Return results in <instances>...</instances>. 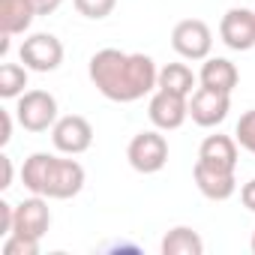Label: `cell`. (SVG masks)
I'll return each instance as SVG.
<instances>
[{"label":"cell","mask_w":255,"mask_h":255,"mask_svg":"<svg viewBox=\"0 0 255 255\" xmlns=\"http://www.w3.org/2000/svg\"><path fill=\"white\" fill-rule=\"evenodd\" d=\"M240 201H243V207H246V210H252V213H255V177H252V180H246V183L240 186Z\"/></svg>","instance_id":"obj_24"},{"label":"cell","mask_w":255,"mask_h":255,"mask_svg":"<svg viewBox=\"0 0 255 255\" xmlns=\"http://www.w3.org/2000/svg\"><path fill=\"white\" fill-rule=\"evenodd\" d=\"M249 246H252V252H255V231H252V243H249Z\"/></svg>","instance_id":"obj_27"},{"label":"cell","mask_w":255,"mask_h":255,"mask_svg":"<svg viewBox=\"0 0 255 255\" xmlns=\"http://www.w3.org/2000/svg\"><path fill=\"white\" fill-rule=\"evenodd\" d=\"M231 111V96L228 93H219V90H207V87H198L192 96H189V117L192 123L204 126H219Z\"/></svg>","instance_id":"obj_10"},{"label":"cell","mask_w":255,"mask_h":255,"mask_svg":"<svg viewBox=\"0 0 255 255\" xmlns=\"http://www.w3.org/2000/svg\"><path fill=\"white\" fill-rule=\"evenodd\" d=\"M36 18V6L30 0H0V33L15 36L24 33Z\"/></svg>","instance_id":"obj_15"},{"label":"cell","mask_w":255,"mask_h":255,"mask_svg":"<svg viewBox=\"0 0 255 255\" xmlns=\"http://www.w3.org/2000/svg\"><path fill=\"white\" fill-rule=\"evenodd\" d=\"M9 138H12V111H0V144H9Z\"/></svg>","instance_id":"obj_23"},{"label":"cell","mask_w":255,"mask_h":255,"mask_svg":"<svg viewBox=\"0 0 255 255\" xmlns=\"http://www.w3.org/2000/svg\"><path fill=\"white\" fill-rule=\"evenodd\" d=\"M51 141L60 153L66 156H78L84 150H90L93 144V126L87 117L81 114H66V117H57V123L51 126Z\"/></svg>","instance_id":"obj_7"},{"label":"cell","mask_w":255,"mask_h":255,"mask_svg":"<svg viewBox=\"0 0 255 255\" xmlns=\"http://www.w3.org/2000/svg\"><path fill=\"white\" fill-rule=\"evenodd\" d=\"M198 162L222 168V171H234L237 168V138L231 135H207L198 147Z\"/></svg>","instance_id":"obj_14"},{"label":"cell","mask_w":255,"mask_h":255,"mask_svg":"<svg viewBox=\"0 0 255 255\" xmlns=\"http://www.w3.org/2000/svg\"><path fill=\"white\" fill-rule=\"evenodd\" d=\"M87 75L105 99L138 102L150 90H156L159 69L150 54H126L120 48H102L90 57Z\"/></svg>","instance_id":"obj_1"},{"label":"cell","mask_w":255,"mask_h":255,"mask_svg":"<svg viewBox=\"0 0 255 255\" xmlns=\"http://www.w3.org/2000/svg\"><path fill=\"white\" fill-rule=\"evenodd\" d=\"M192 177H195L198 192H201L204 198H210V201H228V198L237 192L234 171H222V168H213V165L195 162Z\"/></svg>","instance_id":"obj_12"},{"label":"cell","mask_w":255,"mask_h":255,"mask_svg":"<svg viewBox=\"0 0 255 255\" xmlns=\"http://www.w3.org/2000/svg\"><path fill=\"white\" fill-rule=\"evenodd\" d=\"M27 66L21 63H3L0 66V96L3 99H18L21 93H27Z\"/></svg>","instance_id":"obj_18"},{"label":"cell","mask_w":255,"mask_h":255,"mask_svg":"<svg viewBox=\"0 0 255 255\" xmlns=\"http://www.w3.org/2000/svg\"><path fill=\"white\" fill-rule=\"evenodd\" d=\"M0 252H3V255H39V240L12 231L9 237H3V243H0Z\"/></svg>","instance_id":"obj_20"},{"label":"cell","mask_w":255,"mask_h":255,"mask_svg":"<svg viewBox=\"0 0 255 255\" xmlns=\"http://www.w3.org/2000/svg\"><path fill=\"white\" fill-rule=\"evenodd\" d=\"M171 48L183 60H207L213 48V30L201 18H183L171 30Z\"/></svg>","instance_id":"obj_5"},{"label":"cell","mask_w":255,"mask_h":255,"mask_svg":"<svg viewBox=\"0 0 255 255\" xmlns=\"http://www.w3.org/2000/svg\"><path fill=\"white\" fill-rule=\"evenodd\" d=\"M219 36L231 51H249L255 48V12L234 6L219 21Z\"/></svg>","instance_id":"obj_9"},{"label":"cell","mask_w":255,"mask_h":255,"mask_svg":"<svg viewBox=\"0 0 255 255\" xmlns=\"http://www.w3.org/2000/svg\"><path fill=\"white\" fill-rule=\"evenodd\" d=\"M48 228H51V210H48L45 195H30L21 204H15V225H12L15 234L42 240Z\"/></svg>","instance_id":"obj_11"},{"label":"cell","mask_w":255,"mask_h":255,"mask_svg":"<svg viewBox=\"0 0 255 255\" xmlns=\"http://www.w3.org/2000/svg\"><path fill=\"white\" fill-rule=\"evenodd\" d=\"M147 117L162 132L180 129V126L186 123V117H189V96H180V93L156 87V93L150 96V105H147Z\"/></svg>","instance_id":"obj_8"},{"label":"cell","mask_w":255,"mask_h":255,"mask_svg":"<svg viewBox=\"0 0 255 255\" xmlns=\"http://www.w3.org/2000/svg\"><path fill=\"white\" fill-rule=\"evenodd\" d=\"M159 252H162V255H201V252H204V240H201V234H198L195 228L177 225V228H171V231L162 237Z\"/></svg>","instance_id":"obj_16"},{"label":"cell","mask_w":255,"mask_h":255,"mask_svg":"<svg viewBox=\"0 0 255 255\" xmlns=\"http://www.w3.org/2000/svg\"><path fill=\"white\" fill-rule=\"evenodd\" d=\"M72 3H75V9H78L84 18L99 21V18H108V15L114 12L117 0H72Z\"/></svg>","instance_id":"obj_21"},{"label":"cell","mask_w":255,"mask_h":255,"mask_svg":"<svg viewBox=\"0 0 255 255\" xmlns=\"http://www.w3.org/2000/svg\"><path fill=\"white\" fill-rule=\"evenodd\" d=\"M15 117L27 132H48L57 123V99L48 90H27L18 96Z\"/></svg>","instance_id":"obj_4"},{"label":"cell","mask_w":255,"mask_h":255,"mask_svg":"<svg viewBox=\"0 0 255 255\" xmlns=\"http://www.w3.org/2000/svg\"><path fill=\"white\" fill-rule=\"evenodd\" d=\"M234 138H237V144H240L246 153L255 156V108H249V111L240 114V120H237V126H234Z\"/></svg>","instance_id":"obj_19"},{"label":"cell","mask_w":255,"mask_h":255,"mask_svg":"<svg viewBox=\"0 0 255 255\" xmlns=\"http://www.w3.org/2000/svg\"><path fill=\"white\" fill-rule=\"evenodd\" d=\"M126 159H129V165L138 174H156V171H162L165 162H168V141H165L162 129L138 132L129 141V147H126Z\"/></svg>","instance_id":"obj_3"},{"label":"cell","mask_w":255,"mask_h":255,"mask_svg":"<svg viewBox=\"0 0 255 255\" xmlns=\"http://www.w3.org/2000/svg\"><path fill=\"white\" fill-rule=\"evenodd\" d=\"M0 168H3V177H0V189H9V186H12V159H9V156H0Z\"/></svg>","instance_id":"obj_26"},{"label":"cell","mask_w":255,"mask_h":255,"mask_svg":"<svg viewBox=\"0 0 255 255\" xmlns=\"http://www.w3.org/2000/svg\"><path fill=\"white\" fill-rule=\"evenodd\" d=\"M21 183L30 195L66 201L84 189V168L81 162L60 159L54 153H30L21 165Z\"/></svg>","instance_id":"obj_2"},{"label":"cell","mask_w":255,"mask_h":255,"mask_svg":"<svg viewBox=\"0 0 255 255\" xmlns=\"http://www.w3.org/2000/svg\"><path fill=\"white\" fill-rule=\"evenodd\" d=\"M198 75L186 66V63H168L159 69V78H156V87L159 90H171V93H180V96H192L198 87Z\"/></svg>","instance_id":"obj_17"},{"label":"cell","mask_w":255,"mask_h":255,"mask_svg":"<svg viewBox=\"0 0 255 255\" xmlns=\"http://www.w3.org/2000/svg\"><path fill=\"white\" fill-rule=\"evenodd\" d=\"M15 225V204L0 201V237H9Z\"/></svg>","instance_id":"obj_22"},{"label":"cell","mask_w":255,"mask_h":255,"mask_svg":"<svg viewBox=\"0 0 255 255\" xmlns=\"http://www.w3.org/2000/svg\"><path fill=\"white\" fill-rule=\"evenodd\" d=\"M18 57L30 72H54L63 63V42L54 33H33L21 42Z\"/></svg>","instance_id":"obj_6"},{"label":"cell","mask_w":255,"mask_h":255,"mask_svg":"<svg viewBox=\"0 0 255 255\" xmlns=\"http://www.w3.org/2000/svg\"><path fill=\"white\" fill-rule=\"evenodd\" d=\"M30 3L36 6V15H51V12H57V9H60L63 0H30Z\"/></svg>","instance_id":"obj_25"},{"label":"cell","mask_w":255,"mask_h":255,"mask_svg":"<svg viewBox=\"0 0 255 255\" xmlns=\"http://www.w3.org/2000/svg\"><path fill=\"white\" fill-rule=\"evenodd\" d=\"M237 81H240V72H237V66L228 57H207L201 72H198V84L201 87L219 90V93H228V96L234 93Z\"/></svg>","instance_id":"obj_13"}]
</instances>
